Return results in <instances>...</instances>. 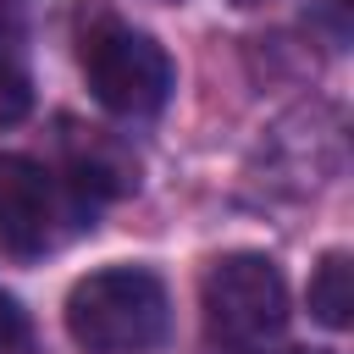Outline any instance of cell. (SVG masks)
<instances>
[{"label": "cell", "mask_w": 354, "mask_h": 354, "mask_svg": "<svg viewBox=\"0 0 354 354\" xmlns=\"http://www.w3.org/2000/svg\"><path fill=\"white\" fill-rule=\"evenodd\" d=\"M232 6H254V0H232Z\"/></svg>", "instance_id": "8"}, {"label": "cell", "mask_w": 354, "mask_h": 354, "mask_svg": "<svg viewBox=\"0 0 354 354\" xmlns=\"http://www.w3.org/2000/svg\"><path fill=\"white\" fill-rule=\"evenodd\" d=\"M61 232V188L33 155H0V249L39 260Z\"/></svg>", "instance_id": "4"}, {"label": "cell", "mask_w": 354, "mask_h": 354, "mask_svg": "<svg viewBox=\"0 0 354 354\" xmlns=\"http://www.w3.org/2000/svg\"><path fill=\"white\" fill-rule=\"evenodd\" d=\"M22 337H28V321H22L17 299H11V293H0V348H17Z\"/></svg>", "instance_id": "7"}, {"label": "cell", "mask_w": 354, "mask_h": 354, "mask_svg": "<svg viewBox=\"0 0 354 354\" xmlns=\"http://www.w3.org/2000/svg\"><path fill=\"white\" fill-rule=\"evenodd\" d=\"M61 321L83 354H155L171 332V299L149 266H105L72 282Z\"/></svg>", "instance_id": "1"}, {"label": "cell", "mask_w": 354, "mask_h": 354, "mask_svg": "<svg viewBox=\"0 0 354 354\" xmlns=\"http://www.w3.org/2000/svg\"><path fill=\"white\" fill-rule=\"evenodd\" d=\"M310 315L321 326H332V332L348 326V315H354V282H348V254L343 249H326L315 260V271H310Z\"/></svg>", "instance_id": "6"}, {"label": "cell", "mask_w": 354, "mask_h": 354, "mask_svg": "<svg viewBox=\"0 0 354 354\" xmlns=\"http://www.w3.org/2000/svg\"><path fill=\"white\" fill-rule=\"evenodd\" d=\"M33 105L28 50H22V0H0V122H22Z\"/></svg>", "instance_id": "5"}, {"label": "cell", "mask_w": 354, "mask_h": 354, "mask_svg": "<svg viewBox=\"0 0 354 354\" xmlns=\"http://www.w3.org/2000/svg\"><path fill=\"white\" fill-rule=\"evenodd\" d=\"M205 337L221 348H266L288 326V282L271 254L232 249L205 266L199 277Z\"/></svg>", "instance_id": "3"}, {"label": "cell", "mask_w": 354, "mask_h": 354, "mask_svg": "<svg viewBox=\"0 0 354 354\" xmlns=\"http://www.w3.org/2000/svg\"><path fill=\"white\" fill-rule=\"evenodd\" d=\"M77 66H83L88 94L105 111L127 116V122L155 116L171 100V83H177L171 55L160 50V39L133 28V22H122L105 6H83L77 11Z\"/></svg>", "instance_id": "2"}]
</instances>
